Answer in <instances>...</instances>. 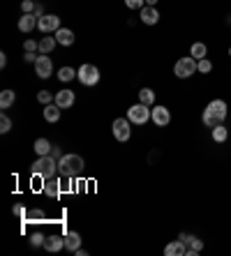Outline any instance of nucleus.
<instances>
[{
  "instance_id": "obj_26",
  "label": "nucleus",
  "mask_w": 231,
  "mask_h": 256,
  "mask_svg": "<svg viewBox=\"0 0 231 256\" xmlns=\"http://www.w3.org/2000/svg\"><path fill=\"white\" fill-rule=\"evenodd\" d=\"M56 44H58L56 37H42V42H40V51H42V54H51V51L56 48Z\"/></svg>"
},
{
  "instance_id": "obj_34",
  "label": "nucleus",
  "mask_w": 231,
  "mask_h": 256,
  "mask_svg": "<svg viewBox=\"0 0 231 256\" xmlns=\"http://www.w3.org/2000/svg\"><path fill=\"white\" fill-rule=\"evenodd\" d=\"M44 240H46V238H44L42 233H32V236H30L32 247H40V244H44Z\"/></svg>"
},
{
  "instance_id": "obj_38",
  "label": "nucleus",
  "mask_w": 231,
  "mask_h": 256,
  "mask_svg": "<svg viewBox=\"0 0 231 256\" xmlns=\"http://www.w3.org/2000/svg\"><path fill=\"white\" fill-rule=\"evenodd\" d=\"M51 157H56V160H60V148H58V146H54V148H51Z\"/></svg>"
},
{
  "instance_id": "obj_19",
  "label": "nucleus",
  "mask_w": 231,
  "mask_h": 256,
  "mask_svg": "<svg viewBox=\"0 0 231 256\" xmlns=\"http://www.w3.org/2000/svg\"><path fill=\"white\" fill-rule=\"evenodd\" d=\"M81 247V236L76 231H67L65 233V250L76 252Z\"/></svg>"
},
{
  "instance_id": "obj_28",
  "label": "nucleus",
  "mask_w": 231,
  "mask_h": 256,
  "mask_svg": "<svg viewBox=\"0 0 231 256\" xmlns=\"http://www.w3.org/2000/svg\"><path fill=\"white\" fill-rule=\"evenodd\" d=\"M196 72H199V74H210V72H213V62L208 58L196 60Z\"/></svg>"
},
{
  "instance_id": "obj_15",
  "label": "nucleus",
  "mask_w": 231,
  "mask_h": 256,
  "mask_svg": "<svg viewBox=\"0 0 231 256\" xmlns=\"http://www.w3.org/2000/svg\"><path fill=\"white\" fill-rule=\"evenodd\" d=\"M141 21L146 26H155L160 21V12L155 10V7H150V5H146V7H141Z\"/></svg>"
},
{
  "instance_id": "obj_3",
  "label": "nucleus",
  "mask_w": 231,
  "mask_h": 256,
  "mask_svg": "<svg viewBox=\"0 0 231 256\" xmlns=\"http://www.w3.org/2000/svg\"><path fill=\"white\" fill-rule=\"evenodd\" d=\"M32 176H42V178H54L56 173H58V160L51 155H44L40 157L37 162H32L30 166Z\"/></svg>"
},
{
  "instance_id": "obj_31",
  "label": "nucleus",
  "mask_w": 231,
  "mask_h": 256,
  "mask_svg": "<svg viewBox=\"0 0 231 256\" xmlns=\"http://www.w3.org/2000/svg\"><path fill=\"white\" fill-rule=\"evenodd\" d=\"M35 7H37L35 0H24V2H21V10H24V14H35Z\"/></svg>"
},
{
  "instance_id": "obj_23",
  "label": "nucleus",
  "mask_w": 231,
  "mask_h": 256,
  "mask_svg": "<svg viewBox=\"0 0 231 256\" xmlns=\"http://www.w3.org/2000/svg\"><path fill=\"white\" fill-rule=\"evenodd\" d=\"M32 148H35V152L40 157H44V155H51V148H54V146H51V141H46V138H37Z\"/></svg>"
},
{
  "instance_id": "obj_29",
  "label": "nucleus",
  "mask_w": 231,
  "mask_h": 256,
  "mask_svg": "<svg viewBox=\"0 0 231 256\" xmlns=\"http://www.w3.org/2000/svg\"><path fill=\"white\" fill-rule=\"evenodd\" d=\"M44 220H46V214L40 208H32L30 212H28V217H26V222H44Z\"/></svg>"
},
{
  "instance_id": "obj_21",
  "label": "nucleus",
  "mask_w": 231,
  "mask_h": 256,
  "mask_svg": "<svg viewBox=\"0 0 231 256\" xmlns=\"http://www.w3.org/2000/svg\"><path fill=\"white\" fill-rule=\"evenodd\" d=\"M210 136H213L215 143H224L226 138H229V130L224 127V122H220L218 127H213V130H210Z\"/></svg>"
},
{
  "instance_id": "obj_24",
  "label": "nucleus",
  "mask_w": 231,
  "mask_h": 256,
  "mask_svg": "<svg viewBox=\"0 0 231 256\" xmlns=\"http://www.w3.org/2000/svg\"><path fill=\"white\" fill-rule=\"evenodd\" d=\"M14 100H16V92H14V90H2V92H0V108H2V111L10 108L14 104Z\"/></svg>"
},
{
  "instance_id": "obj_22",
  "label": "nucleus",
  "mask_w": 231,
  "mask_h": 256,
  "mask_svg": "<svg viewBox=\"0 0 231 256\" xmlns=\"http://www.w3.org/2000/svg\"><path fill=\"white\" fill-rule=\"evenodd\" d=\"M190 56L194 60H204L208 56V46L204 42H194L192 46H190Z\"/></svg>"
},
{
  "instance_id": "obj_14",
  "label": "nucleus",
  "mask_w": 231,
  "mask_h": 256,
  "mask_svg": "<svg viewBox=\"0 0 231 256\" xmlns=\"http://www.w3.org/2000/svg\"><path fill=\"white\" fill-rule=\"evenodd\" d=\"M164 256H188V244L182 242L180 238L174 240V242H169L164 247Z\"/></svg>"
},
{
  "instance_id": "obj_32",
  "label": "nucleus",
  "mask_w": 231,
  "mask_h": 256,
  "mask_svg": "<svg viewBox=\"0 0 231 256\" xmlns=\"http://www.w3.org/2000/svg\"><path fill=\"white\" fill-rule=\"evenodd\" d=\"M10 130H12V120L2 114V116H0V132H2V134H7Z\"/></svg>"
},
{
  "instance_id": "obj_12",
  "label": "nucleus",
  "mask_w": 231,
  "mask_h": 256,
  "mask_svg": "<svg viewBox=\"0 0 231 256\" xmlns=\"http://www.w3.org/2000/svg\"><path fill=\"white\" fill-rule=\"evenodd\" d=\"M42 192L46 194V196H51V198H58L60 196V192H62V185H60V180L56 178H44V187H42Z\"/></svg>"
},
{
  "instance_id": "obj_1",
  "label": "nucleus",
  "mask_w": 231,
  "mask_h": 256,
  "mask_svg": "<svg viewBox=\"0 0 231 256\" xmlns=\"http://www.w3.org/2000/svg\"><path fill=\"white\" fill-rule=\"evenodd\" d=\"M226 114H229L226 102L224 100H213V102H208V106L201 111V122L213 130V127H218L220 122H224Z\"/></svg>"
},
{
  "instance_id": "obj_25",
  "label": "nucleus",
  "mask_w": 231,
  "mask_h": 256,
  "mask_svg": "<svg viewBox=\"0 0 231 256\" xmlns=\"http://www.w3.org/2000/svg\"><path fill=\"white\" fill-rule=\"evenodd\" d=\"M139 102L141 104H146V106H152L155 104V92L150 88H141L139 90Z\"/></svg>"
},
{
  "instance_id": "obj_10",
  "label": "nucleus",
  "mask_w": 231,
  "mask_h": 256,
  "mask_svg": "<svg viewBox=\"0 0 231 256\" xmlns=\"http://www.w3.org/2000/svg\"><path fill=\"white\" fill-rule=\"evenodd\" d=\"M150 120L158 127H166L171 122V111L166 106H162V104H158V106H150Z\"/></svg>"
},
{
  "instance_id": "obj_2",
  "label": "nucleus",
  "mask_w": 231,
  "mask_h": 256,
  "mask_svg": "<svg viewBox=\"0 0 231 256\" xmlns=\"http://www.w3.org/2000/svg\"><path fill=\"white\" fill-rule=\"evenodd\" d=\"M86 162L81 155H62L58 160V173L60 176H67V178H76L84 173Z\"/></svg>"
},
{
  "instance_id": "obj_9",
  "label": "nucleus",
  "mask_w": 231,
  "mask_h": 256,
  "mask_svg": "<svg viewBox=\"0 0 231 256\" xmlns=\"http://www.w3.org/2000/svg\"><path fill=\"white\" fill-rule=\"evenodd\" d=\"M58 28H60V18L56 16V14H44V16H40V21H37V30L44 32V35L56 32Z\"/></svg>"
},
{
  "instance_id": "obj_27",
  "label": "nucleus",
  "mask_w": 231,
  "mask_h": 256,
  "mask_svg": "<svg viewBox=\"0 0 231 256\" xmlns=\"http://www.w3.org/2000/svg\"><path fill=\"white\" fill-rule=\"evenodd\" d=\"M74 76H76V70H72V67H62V70H58V78H60L62 84L72 81Z\"/></svg>"
},
{
  "instance_id": "obj_8",
  "label": "nucleus",
  "mask_w": 231,
  "mask_h": 256,
  "mask_svg": "<svg viewBox=\"0 0 231 256\" xmlns=\"http://www.w3.org/2000/svg\"><path fill=\"white\" fill-rule=\"evenodd\" d=\"M35 74L40 78H49L51 74H54V60H51L49 54L37 56V60H35Z\"/></svg>"
},
{
  "instance_id": "obj_11",
  "label": "nucleus",
  "mask_w": 231,
  "mask_h": 256,
  "mask_svg": "<svg viewBox=\"0 0 231 256\" xmlns=\"http://www.w3.org/2000/svg\"><path fill=\"white\" fill-rule=\"evenodd\" d=\"M178 238L188 244V256H199L204 252V240L196 238V236H188V233H180Z\"/></svg>"
},
{
  "instance_id": "obj_17",
  "label": "nucleus",
  "mask_w": 231,
  "mask_h": 256,
  "mask_svg": "<svg viewBox=\"0 0 231 256\" xmlns=\"http://www.w3.org/2000/svg\"><path fill=\"white\" fill-rule=\"evenodd\" d=\"M46 252H60L62 247H65V236H49V238L44 240V244H42Z\"/></svg>"
},
{
  "instance_id": "obj_5",
  "label": "nucleus",
  "mask_w": 231,
  "mask_h": 256,
  "mask_svg": "<svg viewBox=\"0 0 231 256\" xmlns=\"http://www.w3.org/2000/svg\"><path fill=\"white\" fill-rule=\"evenodd\" d=\"M174 74H176L178 78H190L192 74H196V60L192 58V56L180 58L176 65H174Z\"/></svg>"
},
{
  "instance_id": "obj_40",
  "label": "nucleus",
  "mask_w": 231,
  "mask_h": 256,
  "mask_svg": "<svg viewBox=\"0 0 231 256\" xmlns=\"http://www.w3.org/2000/svg\"><path fill=\"white\" fill-rule=\"evenodd\" d=\"M35 16H37V18H40V16H44V10H42V5H37V7H35Z\"/></svg>"
},
{
  "instance_id": "obj_37",
  "label": "nucleus",
  "mask_w": 231,
  "mask_h": 256,
  "mask_svg": "<svg viewBox=\"0 0 231 256\" xmlns=\"http://www.w3.org/2000/svg\"><path fill=\"white\" fill-rule=\"evenodd\" d=\"M24 60H26V62H32V65H35V60H37V56H32V54H30V51H26Z\"/></svg>"
},
{
  "instance_id": "obj_4",
  "label": "nucleus",
  "mask_w": 231,
  "mask_h": 256,
  "mask_svg": "<svg viewBox=\"0 0 231 256\" xmlns=\"http://www.w3.org/2000/svg\"><path fill=\"white\" fill-rule=\"evenodd\" d=\"M128 120L132 125H146L148 120H150V106L146 104H134V106L128 108Z\"/></svg>"
},
{
  "instance_id": "obj_7",
  "label": "nucleus",
  "mask_w": 231,
  "mask_h": 256,
  "mask_svg": "<svg viewBox=\"0 0 231 256\" xmlns=\"http://www.w3.org/2000/svg\"><path fill=\"white\" fill-rule=\"evenodd\" d=\"M76 78H79L84 86H95L100 81V70L95 65H81L79 70H76Z\"/></svg>"
},
{
  "instance_id": "obj_36",
  "label": "nucleus",
  "mask_w": 231,
  "mask_h": 256,
  "mask_svg": "<svg viewBox=\"0 0 231 256\" xmlns=\"http://www.w3.org/2000/svg\"><path fill=\"white\" fill-rule=\"evenodd\" d=\"M12 212L16 214L18 220H24V222H26V217H28V212H26V208H24V206H14V210H12Z\"/></svg>"
},
{
  "instance_id": "obj_33",
  "label": "nucleus",
  "mask_w": 231,
  "mask_h": 256,
  "mask_svg": "<svg viewBox=\"0 0 231 256\" xmlns=\"http://www.w3.org/2000/svg\"><path fill=\"white\" fill-rule=\"evenodd\" d=\"M144 2H146V0H125V7H128V10H141Z\"/></svg>"
},
{
  "instance_id": "obj_20",
  "label": "nucleus",
  "mask_w": 231,
  "mask_h": 256,
  "mask_svg": "<svg viewBox=\"0 0 231 256\" xmlns=\"http://www.w3.org/2000/svg\"><path fill=\"white\" fill-rule=\"evenodd\" d=\"M60 111L62 108L58 106V104H46V106H44V120H46V122H58V120H60Z\"/></svg>"
},
{
  "instance_id": "obj_41",
  "label": "nucleus",
  "mask_w": 231,
  "mask_h": 256,
  "mask_svg": "<svg viewBox=\"0 0 231 256\" xmlns=\"http://www.w3.org/2000/svg\"><path fill=\"white\" fill-rule=\"evenodd\" d=\"M146 5H150V7H155V5H158V0H146Z\"/></svg>"
},
{
  "instance_id": "obj_16",
  "label": "nucleus",
  "mask_w": 231,
  "mask_h": 256,
  "mask_svg": "<svg viewBox=\"0 0 231 256\" xmlns=\"http://www.w3.org/2000/svg\"><path fill=\"white\" fill-rule=\"evenodd\" d=\"M54 37L58 40V44H62V46H72L74 44V32L70 28H58L54 32Z\"/></svg>"
},
{
  "instance_id": "obj_35",
  "label": "nucleus",
  "mask_w": 231,
  "mask_h": 256,
  "mask_svg": "<svg viewBox=\"0 0 231 256\" xmlns=\"http://www.w3.org/2000/svg\"><path fill=\"white\" fill-rule=\"evenodd\" d=\"M24 48H26V51H30V54H35L37 48H40V44H37L35 40H26V42H24Z\"/></svg>"
},
{
  "instance_id": "obj_13",
  "label": "nucleus",
  "mask_w": 231,
  "mask_h": 256,
  "mask_svg": "<svg viewBox=\"0 0 231 256\" xmlns=\"http://www.w3.org/2000/svg\"><path fill=\"white\" fill-rule=\"evenodd\" d=\"M74 100H76V97H74L72 90H58L54 104H58L60 108H70V106H74Z\"/></svg>"
},
{
  "instance_id": "obj_6",
  "label": "nucleus",
  "mask_w": 231,
  "mask_h": 256,
  "mask_svg": "<svg viewBox=\"0 0 231 256\" xmlns=\"http://www.w3.org/2000/svg\"><path fill=\"white\" fill-rule=\"evenodd\" d=\"M111 130H114L116 141H120V143L130 141V136H132V122H130L128 118H116Z\"/></svg>"
},
{
  "instance_id": "obj_18",
  "label": "nucleus",
  "mask_w": 231,
  "mask_h": 256,
  "mask_svg": "<svg viewBox=\"0 0 231 256\" xmlns=\"http://www.w3.org/2000/svg\"><path fill=\"white\" fill-rule=\"evenodd\" d=\"M37 21H40V18H37L35 14H24V16L18 18V30H21V32H30L32 28H37Z\"/></svg>"
},
{
  "instance_id": "obj_39",
  "label": "nucleus",
  "mask_w": 231,
  "mask_h": 256,
  "mask_svg": "<svg viewBox=\"0 0 231 256\" xmlns=\"http://www.w3.org/2000/svg\"><path fill=\"white\" fill-rule=\"evenodd\" d=\"M5 67H7V56L0 54V70H5Z\"/></svg>"
},
{
  "instance_id": "obj_30",
  "label": "nucleus",
  "mask_w": 231,
  "mask_h": 256,
  "mask_svg": "<svg viewBox=\"0 0 231 256\" xmlns=\"http://www.w3.org/2000/svg\"><path fill=\"white\" fill-rule=\"evenodd\" d=\"M37 100L46 106V104H51V102L56 100V95H51V90H40V92H37Z\"/></svg>"
},
{
  "instance_id": "obj_42",
  "label": "nucleus",
  "mask_w": 231,
  "mask_h": 256,
  "mask_svg": "<svg viewBox=\"0 0 231 256\" xmlns=\"http://www.w3.org/2000/svg\"><path fill=\"white\" fill-rule=\"evenodd\" d=\"M229 58H231V46H229Z\"/></svg>"
}]
</instances>
